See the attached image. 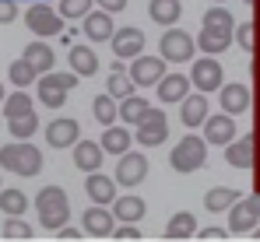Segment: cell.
<instances>
[{
	"mask_svg": "<svg viewBox=\"0 0 260 242\" xmlns=\"http://www.w3.org/2000/svg\"><path fill=\"white\" fill-rule=\"evenodd\" d=\"M95 7H102V11H109V14H120V11L127 7V0H95Z\"/></svg>",
	"mask_w": 260,
	"mask_h": 242,
	"instance_id": "46",
	"label": "cell"
},
{
	"mask_svg": "<svg viewBox=\"0 0 260 242\" xmlns=\"http://www.w3.org/2000/svg\"><path fill=\"white\" fill-rule=\"evenodd\" d=\"M67 60H71V71H74L78 78H91V74L99 71V56H95V49H88V46H67Z\"/></svg>",
	"mask_w": 260,
	"mask_h": 242,
	"instance_id": "24",
	"label": "cell"
},
{
	"mask_svg": "<svg viewBox=\"0 0 260 242\" xmlns=\"http://www.w3.org/2000/svg\"><path fill=\"white\" fill-rule=\"evenodd\" d=\"M7 130L14 141H32L39 130V116L36 113H21V116H7Z\"/></svg>",
	"mask_w": 260,
	"mask_h": 242,
	"instance_id": "30",
	"label": "cell"
},
{
	"mask_svg": "<svg viewBox=\"0 0 260 242\" xmlns=\"http://www.w3.org/2000/svg\"><path fill=\"white\" fill-rule=\"evenodd\" d=\"M46 4H49V0H46Z\"/></svg>",
	"mask_w": 260,
	"mask_h": 242,
	"instance_id": "54",
	"label": "cell"
},
{
	"mask_svg": "<svg viewBox=\"0 0 260 242\" xmlns=\"http://www.w3.org/2000/svg\"><path fill=\"white\" fill-rule=\"evenodd\" d=\"M179 14H183V4H179V0H151V4H148V18H151L155 25H162V28L176 25Z\"/></svg>",
	"mask_w": 260,
	"mask_h": 242,
	"instance_id": "28",
	"label": "cell"
},
{
	"mask_svg": "<svg viewBox=\"0 0 260 242\" xmlns=\"http://www.w3.org/2000/svg\"><path fill=\"white\" fill-rule=\"evenodd\" d=\"M113 228H116V218H113V211H109L106 203L88 207L85 218H81V232H85V235H95V239H109Z\"/></svg>",
	"mask_w": 260,
	"mask_h": 242,
	"instance_id": "12",
	"label": "cell"
},
{
	"mask_svg": "<svg viewBox=\"0 0 260 242\" xmlns=\"http://www.w3.org/2000/svg\"><path fill=\"white\" fill-rule=\"evenodd\" d=\"M257 221H260V214L253 211V203H250V200L239 197V200L229 207V235H232V232H250Z\"/></svg>",
	"mask_w": 260,
	"mask_h": 242,
	"instance_id": "23",
	"label": "cell"
},
{
	"mask_svg": "<svg viewBox=\"0 0 260 242\" xmlns=\"http://www.w3.org/2000/svg\"><path fill=\"white\" fill-rule=\"evenodd\" d=\"M193 239H201V242H225V239H229V232H225V228H201Z\"/></svg>",
	"mask_w": 260,
	"mask_h": 242,
	"instance_id": "45",
	"label": "cell"
},
{
	"mask_svg": "<svg viewBox=\"0 0 260 242\" xmlns=\"http://www.w3.org/2000/svg\"><path fill=\"white\" fill-rule=\"evenodd\" d=\"M120 186H141L144 179H148V158L141 155V151H123L120 161H116V176H113Z\"/></svg>",
	"mask_w": 260,
	"mask_h": 242,
	"instance_id": "11",
	"label": "cell"
},
{
	"mask_svg": "<svg viewBox=\"0 0 260 242\" xmlns=\"http://www.w3.org/2000/svg\"><path fill=\"white\" fill-rule=\"evenodd\" d=\"M193 42L201 46V53L218 56V53H225V49H229V42H232V28H211V25H204V28H201V36H197Z\"/></svg>",
	"mask_w": 260,
	"mask_h": 242,
	"instance_id": "21",
	"label": "cell"
},
{
	"mask_svg": "<svg viewBox=\"0 0 260 242\" xmlns=\"http://www.w3.org/2000/svg\"><path fill=\"white\" fill-rule=\"evenodd\" d=\"M221 81H225V74H221V63H218L215 56H201L197 63H190V88H197V91H218L221 88Z\"/></svg>",
	"mask_w": 260,
	"mask_h": 242,
	"instance_id": "9",
	"label": "cell"
},
{
	"mask_svg": "<svg viewBox=\"0 0 260 242\" xmlns=\"http://www.w3.org/2000/svg\"><path fill=\"white\" fill-rule=\"evenodd\" d=\"M99 144H102V151H106V155H123V151H127L130 144H134V133L127 130V123H123V126H116V123H109Z\"/></svg>",
	"mask_w": 260,
	"mask_h": 242,
	"instance_id": "26",
	"label": "cell"
},
{
	"mask_svg": "<svg viewBox=\"0 0 260 242\" xmlns=\"http://www.w3.org/2000/svg\"><path fill=\"white\" fill-rule=\"evenodd\" d=\"M36 214H39V225L49 228V232H56L60 225H67L71 221V200H67V193L60 190V186H43L39 193H36Z\"/></svg>",
	"mask_w": 260,
	"mask_h": 242,
	"instance_id": "2",
	"label": "cell"
},
{
	"mask_svg": "<svg viewBox=\"0 0 260 242\" xmlns=\"http://www.w3.org/2000/svg\"><path fill=\"white\" fill-rule=\"evenodd\" d=\"M85 193H88V200L91 203H109L116 200V179L113 176H102L99 168L95 172H85Z\"/></svg>",
	"mask_w": 260,
	"mask_h": 242,
	"instance_id": "16",
	"label": "cell"
},
{
	"mask_svg": "<svg viewBox=\"0 0 260 242\" xmlns=\"http://www.w3.org/2000/svg\"><path fill=\"white\" fill-rule=\"evenodd\" d=\"M257 158H260V133L232 137L225 144V161L232 168H257Z\"/></svg>",
	"mask_w": 260,
	"mask_h": 242,
	"instance_id": "8",
	"label": "cell"
},
{
	"mask_svg": "<svg viewBox=\"0 0 260 242\" xmlns=\"http://www.w3.org/2000/svg\"><path fill=\"white\" fill-rule=\"evenodd\" d=\"M25 25L32 36L39 39H56L63 32V18L56 14V7H49L46 0H32V7H25Z\"/></svg>",
	"mask_w": 260,
	"mask_h": 242,
	"instance_id": "5",
	"label": "cell"
},
{
	"mask_svg": "<svg viewBox=\"0 0 260 242\" xmlns=\"http://www.w3.org/2000/svg\"><path fill=\"white\" fill-rule=\"evenodd\" d=\"M204 161H208V141H204V137H197V133H186V137L173 148V155H169L173 172H183V176H190V172L204 168Z\"/></svg>",
	"mask_w": 260,
	"mask_h": 242,
	"instance_id": "3",
	"label": "cell"
},
{
	"mask_svg": "<svg viewBox=\"0 0 260 242\" xmlns=\"http://www.w3.org/2000/svg\"><path fill=\"white\" fill-rule=\"evenodd\" d=\"M201 126H204V141H208V144H218V148H225V144L236 137V120H232L229 113H218V116L208 113V120L201 123Z\"/></svg>",
	"mask_w": 260,
	"mask_h": 242,
	"instance_id": "17",
	"label": "cell"
},
{
	"mask_svg": "<svg viewBox=\"0 0 260 242\" xmlns=\"http://www.w3.org/2000/svg\"><path fill=\"white\" fill-rule=\"evenodd\" d=\"M81 32L88 36V42H109V36L116 32L113 28V14L109 11H88L85 18H81Z\"/></svg>",
	"mask_w": 260,
	"mask_h": 242,
	"instance_id": "18",
	"label": "cell"
},
{
	"mask_svg": "<svg viewBox=\"0 0 260 242\" xmlns=\"http://www.w3.org/2000/svg\"><path fill=\"white\" fill-rule=\"evenodd\" d=\"M215 4H225V0H215Z\"/></svg>",
	"mask_w": 260,
	"mask_h": 242,
	"instance_id": "53",
	"label": "cell"
},
{
	"mask_svg": "<svg viewBox=\"0 0 260 242\" xmlns=\"http://www.w3.org/2000/svg\"><path fill=\"white\" fill-rule=\"evenodd\" d=\"M109 46H113V56L134 60L137 53H144V32L141 28H116L109 36Z\"/></svg>",
	"mask_w": 260,
	"mask_h": 242,
	"instance_id": "15",
	"label": "cell"
},
{
	"mask_svg": "<svg viewBox=\"0 0 260 242\" xmlns=\"http://www.w3.org/2000/svg\"><path fill=\"white\" fill-rule=\"evenodd\" d=\"M257 120H260V91H257Z\"/></svg>",
	"mask_w": 260,
	"mask_h": 242,
	"instance_id": "50",
	"label": "cell"
},
{
	"mask_svg": "<svg viewBox=\"0 0 260 242\" xmlns=\"http://www.w3.org/2000/svg\"><path fill=\"white\" fill-rule=\"evenodd\" d=\"M127 74H130V81H134V88H151V84H158V78L166 74V60H162V56L137 53Z\"/></svg>",
	"mask_w": 260,
	"mask_h": 242,
	"instance_id": "10",
	"label": "cell"
},
{
	"mask_svg": "<svg viewBox=\"0 0 260 242\" xmlns=\"http://www.w3.org/2000/svg\"><path fill=\"white\" fill-rule=\"evenodd\" d=\"M137 130H134V144H141V148H158V144H166L169 141V120H166V113L162 109H144V116L134 123Z\"/></svg>",
	"mask_w": 260,
	"mask_h": 242,
	"instance_id": "6",
	"label": "cell"
},
{
	"mask_svg": "<svg viewBox=\"0 0 260 242\" xmlns=\"http://www.w3.org/2000/svg\"><path fill=\"white\" fill-rule=\"evenodd\" d=\"M246 4H253V7H257V4H260V0H246Z\"/></svg>",
	"mask_w": 260,
	"mask_h": 242,
	"instance_id": "52",
	"label": "cell"
},
{
	"mask_svg": "<svg viewBox=\"0 0 260 242\" xmlns=\"http://www.w3.org/2000/svg\"><path fill=\"white\" fill-rule=\"evenodd\" d=\"M246 200L253 203V211H257V214H260V186H257V190H253V193H250V197H246Z\"/></svg>",
	"mask_w": 260,
	"mask_h": 242,
	"instance_id": "47",
	"label": "cell"
},
{
	"mask_svg": "<svg viewBox=\"0 0 260 242\" xmlns=\"http://www.w3.org/2000/svg\"><path fill=\"white\" fill-rule=\"evenodd\" d=\"M109 211H113L116 221H141L148 214V203L141 200V197H120V200H113Z\"/></svg>",
	"mask_w": 260,
	"mask_h": 242,
	"instance_id": "29",
	"label": "cell"
},
{
	"mask_svg": "<svg viewBox=\"0 0 260 242\" xmlns=\"http://www.w3.org/2000/svg\"><path fill=\"white\" fill-rule=\"evenodd\" d=\"M81 137V126H78V120H71V116H60V120H49L46 123V144L49 148H71L74 141Z\"/></svg>",
	"mask_w": 260,
	"mask_h": 242,
	"instance_id": "14",
	"label": "cell"
},
{
	"mask_svg": "<svg viewBox=\"0 0 260 242\" xmlns=\"http://www.w3.org/2000/svg\"><path fill=\"white\" fill-rule=\"evenodd\" d=\"M21 113H36L32 95H28L25 88H18V91H11V95H4V116H21Z\"/></svg>",
	"mask_w": 260,
	"mask_h": 242,
	"instance_id": "35",
	"label": "cell"
},
{
	"mask_svg": "<svg viewBox=\"0 0 260 242\" xmlns=\"http://www.w3.org/2000/svg\"><path fill=\"white\" fill-rule=\"evenodd\" d=\"M197 235V218L190 214V211H179L169 218V225H166V239L169 242H186Z\"/></svg>",
	"mask_w": 260,
	"mask_h": 242,
	"instance_id": "27",
	"label": "cell"
},
{
	"mask_svg": "<svg viewBox=\"0 0 260 242\" xmlns=\"http://www.w3.org/2000/svg\"><path fill=\"white\" fill-rule=\"evenodd\" d=\"M32 225L21 218H4V239L7 242H32Z\"/></svg>",
	"mask_w": 260,
	"mask_h": 242,
	"instance_id": "39",
	"label": "cell"
},
{
	"mask_svg": "<svg viewBox=\"0 0 260 242\" xmlns=\"http://www.w3.org/2000/svg\"><path fill=\"white\" fill-rule=\"evenodd\" d=\"M179 120H183V126H201V123L208 120V95L204 91H186L183 98H179Z\"/></svg>",
	"mask_w": 260,
	"mask_h": 242,
	"instance_id": "19",
	"label": "cell"
},
{
	"mask_svg": "<svg viewBox=\"0 0 260 242\" xmlns=\"http://www.w3.org/2000/svg\"><path fill=\"white\" fill-rule=\"evenodd\" d=\"M193 53H197V42L190 32H183V28H176L169 25L166 28V36L158 39V56L166 60V63H190L193 60Z\"/></svg>",
	"mask_w": 260,
	"mask_h": 242,
	"instance_id": "7",
	"label": "cell"
},
{
	"mask_svg": "<svg viewBox=\"0 0 260 242\" xmlns=\"http://www.w3.org/2000/svg\"><path fill=\"white\" fill-rule=\"evenodd\" d=\"M250 235H253V239L260 242V228H257V225H253V228H250Z\"/></svg>",
	"mask_w": 260,
	"mask_h": 242,
	"instance_id": "49",
	"label": "cell"
},
{
	"mask_svg": "<svg viewBox=\"0 0 260 242\" xmlns=\"http://www.w3.org/2000/svg\"><path fill=\"white\" fill-rule=\"evenodd\" d=\"M21 60H28L39 74H46V71H53V67H56V53H53V46H49L46 39L28 42V46H25V53H21Z\"/></svg>",
	"mask_w": 260,
	"mask_h": 242,
	"instance_id": "22",
	"label": "cell"
},
{
	"mask_svg": "<svg viewBox=\"0 0 260 242\" xmlns=\"http://www.w3.org/2000/svg\"><path fill=\"white\" fill-rule=\"evenodd\" d=\"M144 109H148V102H144L141 95H134V91H130L127 98H120V102H116V116L127 123V126H134V123L141 120V116H144Z\"/></svg>",
	"mask_w": 260,
	"mask_h": 242,
	"instance_id": "33",
	"label": "cell"
},
{
	"mask_svg": "<svg viewBox=\"0 0 260 242\" xmlns=\"http://www.w3.org/2000/svg\"><path fill=\"white\" fill-rule=\"evenodd\" d=\"M56 239H60V242H81V239H88V235L81 232V228H71V225H60V228H56Z\"/></svg>",
	"mask_w": 260,
	"mask_h": 242,
	"instance_id": "44",
	"label": "cell"
},
{
	"mask_svg": "<svg viewBox=\"0 0 260 242\" xmlns=\"http://www.w3.org/2000/svg\"><path fill=\"white\" fill-rule=\"evenodd\" d=\"M109 239H120V242H141L144 235L137 232V221H120V228H113Z\"/></svg>",
	"mask_w": 260,
	"mask_h": 242,
	"instance_id": "42",
	"label": "cell"
},
{
	"mask_svg": "<svg viewBox=\"0 0 260 242\" xmlns=\"http://www.w3.org/2000/svg\"><path fill=\"white\" fill-rule=\"evenodd\" d=\"M253 78H257V84H260V56L253 60Z\"/></svg>",
	"mask_w": 260,
	"mask_h": 242,
	"instance_id": "48",
	"label": "cell"
},
{
	"mask_svg": "<svg viewBox=\"0 0 260 242\" xmlns=\"http://www.w3.org/2000/svg\"><path fill=\"white\" fill-rule=\"evenodd\" d=\"M91 113H95V120L102 123V126H109V123H116L120 116H116V98L106 91V95H99L95 102H91Z\"/></svg>",
	"mask_w": 260,
	"mask_h": 242,
	"instance_id": "38",
	"label": "cell"
},
{
	"mask_svg": "<svg viewBox=\"0 0 260 242\" xmlns=\"http://www.w3.org/2000/svg\"><path fill=\"white\" fill-rule=\"evenodd\" d=\"M0 168L21 176V179H32L43 172V151L32 144V141H14V144H4L0 148Z\"/></svg>",
	"mask_w": 260,
	"mask_h": 242,
	"instance_id": "1",
	"label": "cell"
},
{
	"mask_svg": "<svg viewBox=\"0 0 260 242\" xmlns=\"http://www.w3.org/2000/svg\"><path fill=\"white\" fill-rule=\"evenodd\" d=\"M201 25H211V28H236V21H232V14H229V7H208V11H204V18H201Z\"/></svg>",
	"mask_w": 260,
	"mask_h": 242,
	"instance_id": "41",
	"label": "cell"
},
{
	"mask_svg": "<svg viewBox=\"0 0 260 242\" xmlns=\"http://www.w3.org/2000/svg\"><path fill=\"white\" fill-rule=\"evenodd\" d=\"M218 102H221V113H229V116H243V113L250 109V102H253V91H250L246 84H225V81H221V88H218Z\"/></svg>",
	"mask_w": 260,
	"mask_h": 242,
	"instance_id": "13",
	"label": "cell"
},
{
	"mask_svg": "<svg viewBox=\"0 0 260 242\" xmlns=\"http://www.w3.org/2000/svg\"><path fill=\"white\" fill-rule=\"evenodd\" d=\"M0 102H4V84H0Z\"/></svg>",
	"mask_w": 260,
	"mask_h": 242,
	"instance_id": "51",
	"label": "cell"
},
{
	"mask_svg": "<svg viewBox=\"0 0 260 242\" xmlns=\"http://www.w3.org/2000/svg\"><path fill=\"white\" fill-rule=\"evenodd\" d=\"M18 21V0H0V25Z\"/></svg>",
	"mask_w": 260,
	"mask_h": 242,
	"instance_id": "43",
	"label": "cell"
},
{
	"mask_svg": "<svg viewBox=\"0 0 260 242\" xmlns=\"http://www.w3.org/2000/svg\"><path fill=\"white\" fill-rule=\"evenodd\" d=\"M74 84H78V74L71 71V74H56V71H46L36 78V91H39V102H43L46 109H60L63 102H67V91H74Z\"/></svg>",
	"mask_w": 260,
	"mask_h": 242,
	"instance_id": "4",
	"label": "cell"
},
{
	"mask_svg": "<svg viewBox=\"0 0 260 242\" xmlns=\"http://www.w3.org/2000/svg\"><path fill=\"white\" fill-rule=\"evenodd\" d=\"M28 207H32V200L21 190H4L0 186V211H4V218H21Z\"/></svg>",
	"mask_w": 260,
	"mask_h": 242,
	"instance_id": "31",
	"label": "cell"
},
{
	"mask_svg": "<svg viewBox=\"0 0 260 242\" xmlns=\"http://www.w3.org/2000/svg\"><path fill=\"white\" fill-rule=\"evenodd\" d=\"M155 88H158V102L169 106V102H179V98L190 91V78H186V74H162Z\"/></svg>",
	"mask_w": 260,
	"mask_h": 242,
	"instance_id": "25",
	"label": "cell"
},
{
	"mask_svg": "<svg viewBox=\"0 0 260 242\" xmlns=\"http://www.w3.org/2000/svg\"><path fill=\"white\" fill-rule=\"evenodd\" d=\"M71 151H74V165L81 168V172H95V168H102V158H106V151H102V144L99 141H74L71 144Z\"/></svg>",
	"mask_w": 260,
	"mask_h": 242,
	"instance_id": "20",
	"label": "cell"
},
{
	"mask_svg": "<svg viewBox=\"0 0 260 242\" xmlns=\"http://www.w3.org/2000/svg\"><path fill=\"white\" fill-rule=\"evenodd\" d=\"M106 91L120 102V98H127L130 91H134V81H130L127 71H120V67H113V74H109V81H106Z\"/></svg>",
	"mask_w": 260,
	"mask_h": 242,
	"instance_id": "37",
	"label": "cell"
},
{
	"mask_svg": "<svg viewBox=\"0 0 260 242\" xmlns=\"http://www.w3.org/2000/svg\"><path fill=\"white\" fill-rule=\"evenodd\" d=\"M36 78H39V71H36L28 60H14V63L7 67V81H11L14 88H32Z\"/></svg>",
	"mask_w": 260,
	"mask_h": 242,
	"instance_id": "34",
	"label": "cell"
},
{
	"mask_svg": "<svg viewBox=\"0 0 260 242\" xmlns=\"http://www.w3.org/2000/svg\"><path fill=\"white\" fill-rule=\"evenodd\" d=\"M91 7H95V0H60L56 14H60L63 21H81Z\"/></svg>",
	"mask_w": 260,
	"mask_h": 242,
	"instance_id": "40",
	"label": "cell"
},
{
	"mask_svg": "<svg viewBox=\"0 0 260 242\" xmlns=\"http://www.w3.org/2000/svg\"><path fill=\"white\" fill-rule=\"evenodd\" d=\"M236 200H239V190H229V186H215V190H208V193H204V207H208L211 214L229 211Z\"/></svg>",
	"mask_w": 260,
	"mask_h": 242,
	"instance_id": "32",
	"label": "cell"
},
{
	"mask_svg": "<svg viewBox=\"0 0 260 242\" xmlns=\"http://www.w3.org/2000/svg\"><path fill=\"white\" fill-rule=\"evenodd\" d=\"M232 32H236L232 39L239 42L246 53H257V49H260V25H257V21H243V25L232 28Z\"/></svg>",
	"mask_w": 260,
	"mask_h": 242,
	"instance_id": "36",
	"label": "cell"
}]
</instances>
